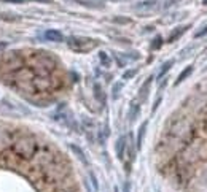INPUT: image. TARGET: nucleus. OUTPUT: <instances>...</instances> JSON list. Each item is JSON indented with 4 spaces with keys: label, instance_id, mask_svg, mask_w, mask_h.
I'll return each mask as SVG.
<instances>
[{
    "label": "nucleus",
    "instance_id": "nucleus-1",
    "mask_svg": "<svg viewBox=\"0 0 207 192\" xmlns=\"http://www.w3.org/2000/svg\"><path fill=\"white\" fill-rule=\"evenodd\" d=\"M67 43H68V48L77 52H88L99 45L97 40L86 38V37H70Z\"/></svg>",
    "mask_w": 207,
    "mask_h": 192
},
{
    "label": "nucleus",
    "instance_id": "nucleus-2",
    "mask_svg": "<svg viewBox=\"0 0 207 192\" xmlns=\"http://www.w3.org/2000/svg\"><path fill=\"white\" fill-rule=\"evenodd\" d=\"M43 38L46 40V42H54V43L64 42V35H62V32H59V30H56V29H48V30H45Z\"/></svg>",
    "mask_w": 207,
    "mask_h": 192
},
{
    "label": "nucleus",
    "instance_id": "nucleus-3",
    "mask_svg": "<svg viewBox=\"0 0 207 192\" xmlns=\"http://www.w3.org/2000/svg\"><path fill=\"white\" fill-rule=\"evenodd\" d=\"M126 146H128L126 136H120L118 141H116V146H115V149H116V157H118L120 160L124 159V151H126Z\"/></svg>",
    "mask_w": 207,
    "mask_h": 192
},
{
    "label": "nucleus",
    "instance_id": "nucleus-4",
    "mask_svg": "<svg viewBox=\"0 0 207 192\" xmlns=\"http://www.w3.org/2000/svg\"><path fill=\"white\" fill-rule=\"evenodd\" d=\"M147 126H148V122L145 121L143 124L140 126V129H139V133H137V141H135V145H137V149H140V148H142V143H143V136H145Z\"/></svg>",
    "mask_w": 207,
    "mask_h": 192
},
{
    "label": "nucleus",
    "instance_id": "nucleus-5",
    "mask_svg": "<svg viewBox=\"0 0 207 192\" xmlns=\"http://www.w3.org/2000/svg\"><path fill=\"white\" fill-rule=\"evenodd\" d=\"M186 29H188V25H183V27H178V29H177V30H174V32L171 33V37H169V40H167V42H169V43H174V42H175V40H177V38H180V37H182V35H183V33L186 32Z\"/></svg>",
    "mask_w": 207,
    "mask_h": 192
},
{
    "label": "nucleus",
    "instance_id": "nucleus-6",
    "mask_svg": "<svg viewBox=\"0 0 207 192\" xmlns=\"http://www.w3.org/2000/svg\"><path fill=\"white\" fill-rule=\"evenodd\" d=\"M94 95L102 105H105V92L102 91L101 84H94Z\"/></svg>",
    "mask_w": 207,
    "mask_h": 192
},
{
    "label": "nucleus",
    "instance_id": "nucleus-7",
    "mask_svg": "<svg viewBox=\"0 0 207 192\" xmlns=\"http://www.w3.org/2000/svg\"><path fill=\"white\" fill-rule=\"evenodd\" d=\"M191 73H193V67L190 65V67H186V68H185V70H183L180 75H178V78H177V81H175V86H177V84H180L182 81H185V79H186Z\"/></svg>",
    "mask_w": 207,
    "mask_h": 192
},
{
    "label": "nucleus",
    "instance_id": "nucleus-8",
    "mask_svg": "<svg viewBox=\"0 0 207 192\" xmlns=\"http://www.w3.org/2000/svg\"><path fill=\"white\" fill-rule=\"evenodd\" d=\"M70 148H72V151H73V153L77 154V157H78V159H80V160H81L83 163H85V165H88V159H86L85 153H83V151H81V149H80L78 146H75V145H72Z\"/></svg>",
    "mask_w": 207,
    "mask_h": 192
},
{
    "label": "nucleus",
    "instance_id": "nucleus-9",
    "mask_svg": "<svg viewBox=\"0 0 207 192\" xmlns=\"http://www.w3.org/2000/svg\"><path fill=\"white\" fill-rule=\"evenodd\" d=\"M172 65H174V60H172V59H171V60H167V62H164V64H162V67H161V70H159V73H158V78L161 79L166 73H167V72L171 70V67H172Z\"/></svg>",
    "mask_w": 207,
    "mask_h": 192
},
{
    "label": "nucleus",
    "instance_id": "nucleus-10",
    "mask_svg": "<svg viewBox=\"0 0 207 192\" xmlns=\"http://www.w3.org/2000/svg\"><path fill=\"white\" fill-rule=\"evenodd\" d=\"M99 60H101V64H102L105 68H108L110 65H112V59H110V57H108V54L104 52V51L99 52Z\"/></svg>",
    "mask_w": 207,
    "mask_h": 192
},
{
    "label": "nucleus",
    "instance_id": "nucleus-11",
    "mask_svg": "<svg viewBox=\"0 0 207 192\" xmlns=\"http://www.w3.org/2000/svg\"><path fill=\"white\" fill-rule=\"evenodd\" d=\"M139 113H140V105L132 103V106H131V109H129V119H131V121H135L137 116H139Z\"/></svg>",
    "mask_w": 207,
    "mask_h": 192
},
{
    "label": "nucleus",
    "instance_id": "nucleus-12",
    "mask_svg": "<svg viewBox=\"0 0 207 192\" xmlns=\"http://www.w3.org/2000/svg\"><path fill=\"white\" fill-rule=\"evenodd\" d=\"M7 3H26V2H40V3H51V0H0Z\"/></svg>",
    "mask_w": 207,
    "mask_h": 192
},
{
    "label": "nucleus",
    "instance_id": "nucleus-13",
    "mask_svg": "<svg viewBox=\"0 0 207 192\" xmlns=\"http://www.w3.org/2000/svg\"><path fill=\"white\" fill-rule=\"evenodd\" d=\"M72 2H77L80 5H85V7H91V8H101L102 3H97V2H88V0H72Z\"/></svg>",
    "mask_w": 207,
    "mask_h": 192
},
{
    "label": "nucleus",
    "instance_id": "nucleus-14",
    "mask_svg": "<svg viewBox=\"0 0 207 192\" xmlns=\"http://www.w3.org/2000/svg\"><path fill=\"white\" fill-rule=\"evenodd\" d=\"M123 89V84L121 83H115L113 84V89H112V97L116 100L118 99V95H120V91Z\"/></svg>",
    "mask_w": 207,
    "mask_h": 192
},
{
    "label": "nucleus",
    "instance_id": "nucleus-15",
    "mask_svg": "<svg viewBox=\"0 0 207 192\" xmlns=\"http://www.w3.org/2000/svg\"><path fill=\"white\" fill-rule=\"evenodd\" d=\"M151 79H153V78H148L147 81H145V83H143V86L140 87V97L142 99H145V95H147V89H148V86H150V83H151Z\"/></svg>",
    "mask_w": 207,
    "mask_h": 192
},
{
    "label": "nucleus",
    "instance_id": "nucleus-16",
    "mask_svg": "<svg viewBox=\"0 0 207 192\" xmlns=\"http://www.w3.org/2000/svg\"><path fill=\"white\" fill-rule=\"evenodd\" d=\"M135 73H137V70H135V68H131V70H126V72L123 73V79H131V78H132Z\"/></svg>",
    "mask_w": 207,
    "mask_h": 192
},
{
    "label": "nucleus",
    "instance_id": "nucleus-17",
    "mask_svg": "<svg viewBox=\"0 0 207 192\" xmlns=\"http://www.w3.org/2000/svg\"><path fill=\"white\" fill-rule=\"evenodd\" d=\"M153 42H155V43L151 45V49H158V48L162 45V38H161V37H156V38L153 40Z\"/></svg>",
    "mask_w": 207,
    "mask_h": 192
},
{
    "label": "nucleus",
    "instance_id": "nucleus-18",
    "mask_svg": "<svg viewBox=\"0 0 207 192\" xmlns=\"http://www.w3.org/2000/svg\"><path fill=\"white\" fill-rule=\"evenodd\" d=\"M204 35H207V25L204 27L202 30H198V32L195 33V38H201V37H204Z\"/></svg>",
    "mask_w": 207,
    "mask_h": 192
},
{
    "label": "nucleus",
    "instance_id": "nucleus-19",
    "mask_svg": "<svg viewBox=\"0 0 207 192\" xmlns=\"http://www.w3.org/2000/svg\"><path fill=\"white\" fill-rule=\"evenodd\" d=\"M7 48V42H0V49H3Z\"/></svg>",
    "mask_w": 207,
    "mask_h": 192
},
{
    "label": "nucleus",
    "instance_id": "nucleus-20",
    "mask_svg": "<svg viewBox=\"0 0 207 192\" xmlns=\"http://www.w3.org/2000/svg\"><path fill=\"white\" fill-rule=\"evenodd\" d=\"M204 5H207V0H204Z\"/></svg>",
    "mask_w": 207,
    "mask_h": 192
}]
</instances>
